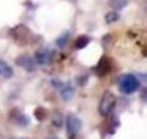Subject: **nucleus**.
I'll return each instance as SVG.
<instances>
[{
	"instance_id": "1",
	"label": "nucleus",
	"mask_w": 147,
	"mask_h": 139,
	"mask_svg": "<svg viewBox=\"0 0 147 139\" xmlns=\"http://www.w3.org/2000/svg\"><path fill=\"white\" fill-rule=\"evenodd\" d=\"M139 85H141L139 79L134 74H131V73L120 76V79H119V88H120L122 93H127V95L134 93L139 88Z\"/></svg>"
},
{
	"instance_id": "2",
	"label": "nucleus",
	"mask_w": 147,
	"mask_h": 139,
	"mask_svg": "<svg viewBox=\"0 0 147 139\" xmlns=\"http://www.w3.org/2000/svg\"><path fill=\"white\" fill-rule=\"evenodd\" d=\"M114 106H115V96L111 92H106V93L103 95L101 101H100V107H98L100 115H105V117L109 115L111 111L114 109Z\"/></svg>"
},
{
	"instance_id": "3",
	"label": "nucleus",
	"mask_w": 147,
	"mask_h": 139,
	"mask_svg": "<svg viewBox=\"0 0 147 139\" xmlns=\"http://www.w3.org/2000/svg\"><path fill=\"white\" fill-rule=\"evenodd\" d=\"M79 130H81V120L74 114H68L67 115V134H68V138L70 139L76 138Z\"/></svg>"
},
{
	"instance_id": "4",
	"label": "nucleus",
	"mask_w": 147,
	"mask_h": 139,
	"mask_svg": "<svg viewBox=\"0 0 147 139\" xmlns=\"http://www.w3.org/2000/svg\"><path fill=\"white\" fill-rule=\"evenodd\" d=\"M111 59H108V57H103L101 60H100V63L93 68V73L95 74H98V76H105V74H108L109 71H111V68H112V65H111Z\"/></svg>"
},
{
	"instance_id": "5",
	"label": "nucleus",
	"mask_w": 147,
	"mask_h": 139,
	"mask_svg": "<svg viewBox=\"0 0 147 139\" xmlns=\"http://www.w3.org/2000/svg\"><path fill=\"white\" fill-rule=\"evenodd\" d=\"M51 59H52V52L49 49H40L38 52L35 54V57H33V60H35V63L36 65H48L49 62H51Z\"/></svg>"
},
{
	"instance_id": "6",
	"label": "nucleus",
	"mask_w": 147,
	"mask_h": 139,
	"mask_svg": "<svg viewBox=\"0 0 147 139\" xmlns=\"http://www.w3.org/2000/svg\"><path fill=\"white\" fill-rule=\"evenodd\" d=\"M52 84L55 85V87L59 88V92H60V95L65 98V100H68V98H71L73 96V93H74V90H73V87H71V84H65V82H60V81H52Z\"/></svg>"
},
{
	"instance_id": "7",
	"label": "nucleus",
	"mask_w": 147,
	"mask_h": 139,
	"mask_svg": "<svg viewBox=\"0 0 147 139\" xmlns=\"http://www.w3.org/2000/svg\"><path fill=\"white\" fill-rule=\"evenodd\" d=\"M16 63H18L19 66H22V68L29 70V71H32V70H35V66H36L35 60H33L32 57H29V55H21L19 59L16 60Z\"/></svg>"
},
{
	"instance_id": "8",
	"label": "nucleus",
	"mask_w": 147,
	"mask_h": 139,
	"mask_svg": "<svg viewBox=\"0 0 147 139\" xmlns=\"http://www.w3.org/2000/svg\"><path fill=\"white\" fill-rule=\"evenodd\" d=\"M0 76L5 79H10L13 76V68L3 60H0Z\"/></svg>"
},
{
	"instance_id": "9",
	"label": "nucleus",
	"mask_w": 147,
	"mask_h": 139,
	"mask_svg": "<svg viewBox=\"0 0 147 139\" xmlns=\"http://www.w3.org/2000/svg\"><path fill=\"white\" fill-rule=\"evenodd\" d=\"M89 43H90V38L86 36V35H82V36H79V38L76 40V43H74V47H76V49H84V47H86Z\"/></svg>"
},
{
	"instance_id": "10",
	"label": "nucleus",
	"mask_w": 147,
	"mask_h": 139,
	"mask_svg": "<svg viewBox=\"0 0 147 139\" xmlns=\"http://www.w3.org/2000/svg\"><path fill=\"white\" fill-rule=\"evenodd\" d=\"M35 115H36V119L43 120V119L46 117V111L43 109V107H40V109H36V111H35Z\"/></svg>"
},
{
	"instance_id": "11",
	"label": "nucleus",
	"mask_w": 147,
	"mask_h": 139,
	"mask_svg": "<svg viewBox=\"0 0 147 139\" xmlns=\"http://www.w3.org/2000/svg\"><path fill=\"white\" fill-rule=\"evenodd\" d=\"M67 38H68V33H65L63 35V36H60V38H59V41H57V44H59V46H65V44H67Z\"/></svg>"
}]
</instances>
